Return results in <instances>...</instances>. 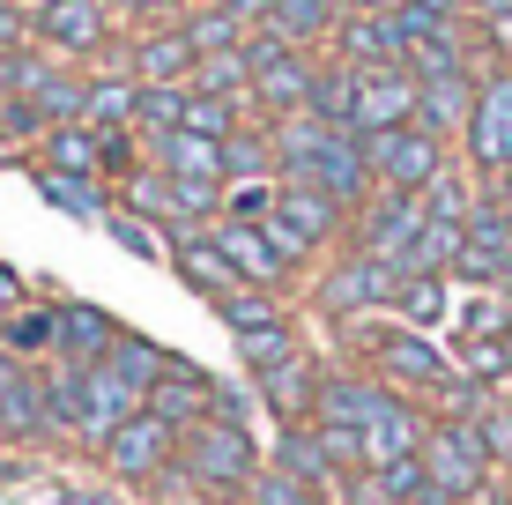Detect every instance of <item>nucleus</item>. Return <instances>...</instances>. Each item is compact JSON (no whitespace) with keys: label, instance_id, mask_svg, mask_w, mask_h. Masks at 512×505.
<instances>
[{"label":"nucleus","instance_id":"obj_53","mask_svg":"<svg viewBox=\"0 0 512 505\" xmlns=\"http://www.w3.org/2000/svg\"><path fill=\"white\" fill-rule=\"evenodd\" d=\"M186 8H193V0H141V15H134V23H179Z\"/></svg>","mask_w":512,"mask_h":505},{"label":"nucleus","instance_id":"obj_33","mask_svg":"<svg viewBox=\"0 0 512 505\" xmlns=\"http://www.w3.org/2000/svg\"><path fill=\"white\" fill-rule=\"evenodd\" d=\"M312 119H327V127H342V134H357V67H342V60H320V75H312V104H305Z\"/></svg>","mask_w":512,"mask_h":505},{"label":"nucleus","instance_id":"obj_54","mask_svg":"<svg viewBox=\"0 0 512 505\" xmlns=\"http://www.w3.org/2000/svg\"><path fill=\"white\" fill-rule=\"evenodd\" d=\"M453 15H475V23H490V15H512V0H453Z\"/></svg>","mask_w":512,"mask_h":505},{"label":"nucleus","instance_id":"obj_59","mask_svg":"<svg viewBox=\"0 0 512 505\" xmlns=\"http://www.w3.org/2000/svg\"><path fill=\"white\" fill-rule=\"evenodd\" d=\"M498 201H505V208H512V171H505V179H498Z\"/></svg>","mask_w":512,"mask_h":505},{"label":"nucleus","instance_id":"obj_21","mask_svg":"<svg viewBox=\"0 0 512 505\" xmlns=\"http://www.w3.org/2000/svg\"><path fill=\"white\" fill-rule=\"evenodd\" d=\"M208 231H216V246H223V260H231L238 268V283H253V290H282L290 283V260H282L275 246H268V231H260V223H231V216H216L208 223Z\"/></svg>","mask_w":512,"mask_h":505},{"label":"nucleus","instance_id":"obj_16","mask_svg":"<svg viewBox=\"0 0 512 505\" xmlns=\"http://www.w3.org/2000/svg\"><path fill=\"white\" fill-rule=\"evenodd\" d=\"M327 45H334L342 67H409V45H401L394 15H372V8H342Z\"/></svg>","mask_w":512,"mask_h":505},{"label":"nucleus","instance_id":"obj_11","mask_svg":"<svg viewBox=\"0 0 512 505\" xmlns=\"http://www.w3.org/2000/svg\"><path fill=\"white\" fill-rule=\"evenodd\" d=\"M468 164L505 179L512 171V67L475 82V112H468Z\"/></svg>","mask_w":512,"mask_h":505},{"label":"nucleus","instance_id":"obj_40","mask_svg":"<svg viewBox=\"0 0 512 505\" xmlns=\"http://www.w3.org/2000/svg\"><path fill=\"white\" fill-rule=\"evenodd\" d=\"M186 90L245 97V90H253V60H245V45H231V52H201V60H193V82H186Z\"/></svg>","mask_w":512,"mask_h":505},{"label":"nucleus","instance_id":"obj_61","mask_svg":"<svg viewBox=\"0 0 512 505\" xmlns=\"http://www.w3.org/2000/svg\"><path fill=\"white\" fill-rule=\"evenodd\" d=\"M23 8H52V0H23Z\"/></svg>","mask_w":512,"mask_h":505},{"label":"nucleus","instance_id":"obj_58","mask_svg":"<svg viewBox=\"0 0 512 505\" xmlns=\"http://www.w3.org/2000/svg\"><path fill=\"white\" fill-rule=\"evenodd\" d=\"M342 8H372V15H394L401 0H342Z\"/></svg>","mask_w":512,"mask_h":505},{"label":"nucleus","instance_id":"obj_38","mask_svg":"<svg viewBox=\"0 0 512 505\" xmlns=\"http://www.w3.org/2000/svg\"><path fill=\"white\" fill-rule=\"evenodd\" d=\"M216 312H223V327H231V335H253V327H275V320H290L282 290H253V283L223 290V298H216Z\"/></svg>","mask_w":512,"mask_h":505},{"label":"nucleus","instance_id":"obj_51","mask_svg":"<svg viewBox=\"0 0 512 505\" xmlns=\"http://www.w3.org/2000/svg\"><path fill=\"white\" fill-rule=\"evenodd\" d=\"M15 45H30V8L23 0H0V52H15Z\"/></svg>","mask_w":512,"mask_h":505},{"label":"nucleus","instance_id":"obj_32","mask_svg":"<svg viewBox=\"0 0 512 505\" xmlns=\"http://www.w3.org/2000/svg\"><path fill=\"white\" fill-rule=\"evenodd\" d=\"M30 179H38V194L60 208V216H75V223H104V179H75V171H52V164H38L30 171Z\"/></svg>","mask_w":512,"mask_h":505},{"label":"nucleus","instance_id":"obj_28","mask_svg":"<svg viewBox=\"0 0 512 505\" xmlns=\"http://www.w3.org/2000/svg\"><path fill=\"white\" fill-rule=\"evenodd\" d=\"M134 97H141V82L127 75V67H104V75H90V90H82V127H90V134L134 127Z\"/></svg>","mask_w":512,"mask_h":505},{"label":"nucleus","instance_id":"obj_18","mask_svg":"<svg viewBox=\"0 0 512 505\" xmlns=\"http://www.w3.org/2000/svg\"><path fill=\"white\" fill-rule=\"evenodd\" d=\"M312 186H320V194H334L349 208V216H357L364 201L379 194V179H372V156H364V134H334V142L312 156V171H305Z\"/></svg>","mask_w":512,"mask_h":505},{"label":"nucleus","instance_id":"obj_60","mask_svg":"<svg viewBox=\"0 0 512 505\" xmlns=\"http://www.w3.org/2000/svg\"><path fill=\"white\" fill-rule=\"evenodd\" d=\"M483 505H512V498H505V491H490V498H483Z\"/></svg>","mask_w":512,"mask_h":505},{"label":"nucleus","instance_id":"obj_27","mask_svg":"<svg viewBox=\"0 0 512 505\" xmlns=\"http://www.w3.org/2000/svg\"><path fill=\"white\" fill-rule=\"evenodd\" d=\"M334 23H342V0H268V15H260L253 30H275L282 45H327Z\"/></svg>","mask_w":512,"mask_h":505},{"label":"nucleus","instance_id":"obj_19","mask_svg":"<svg viewBox=\"0 0 512 505\" xmlns=\"http://www.w3.org/2000/svg\"><path fill=\"white\" fill-rule=\"evenodd\" d=\"M149 416H164L171 431H193V424H208V416H216V372H201V364H171L164 379H156L149 387V402H141Z\"/></svg>","mask_w":512,"mask_h":505},{"label":"nucleus","instance_id":"obj_29","mask_svg":"<svg viewBox=\"0 0 512 505\" xmlns=\"http://www.w3.org/2000/svg\"><path fill=\"white\" fill-rule=\"evenodd\" d=\"M38 164H52V171H75V179H112L104 171V142L82 119H67V127H45V142H38Z\"/></svg>","mask_w":512,"mask_h":505},{"label":"nucleus","instance_id":"obj_52","mask_svg":"<svg viewBox=\"0 0 512 505\" xmlns=\"http://www.w3.org/2000/svg\"><path fill=\"white\" fill-rule=\"evenodd\" d=\"M253 402H260L253 387H238V379H216V416H238V424H245V409H253Z\"/></svg>","mask_w":512,"mask_h":505},{"label":"nucleus","instance_id":"obj_2","mask_svg":"<svg viewBox=\"0 0 512 505\" xmlns=\"http://www.w3.org/2000/svg\"><path fill=\"white\" fill-rule=\"evenodd\" d=\"M179 461H186L193 491H245L260 476V439L238 416H208V424L179 431Z\"/></svg>","mask_w":512,"mask_h":505},{"label":"nucleus","instance_id":"obj_13","mask_svg":"<svg viewBox=\"0 0 512 505\" xmlns=\"http://www.w3.org/2000/svg\"><path fill=\"white\" fill-rule=\"evenodd\" d=\"M423 439H431V409L423 402H409V394H394L372 424H364V439H357V468L372 476V468H386V461H409V454H423Z\"/></svg>","mask_w":512,"mask_h":505},{"label":"nucleus","instance_id":"obj_57","mask_svg":"<svg viewBox=\"0 0 512 505\" xmlns=\"http://www.w3.org/2000/svg\"><path fill=\"white\" fill-rule=\"evenodd\" d=\"M23 305V283H15V268H0V312H15Z\"/></svg>","mask_w":512,"mask_h":505},{"label":"nucleus","instance_id":"obj_37","mask_svg":"<svg viewBox=\"0 0 512 505\" xmlns=\"http://www.w3.org/2000/svg\"><path fill=\"white\" fill-rule=\"evenodd\" d=\"M104 364H112V372L127 379V387H141V402H149V387H156V379H164V372H171L179 357H171L164 342H149V335H119V342H112V357H104Z\"/></svg>","mask_w":512,"mask_h":505},{"label":"nucleus","instance_id":"obj_46","mask_svg":"<svg viewBox=\"0 0 512 505\" xmlns=\"http://www.w3.org/2000/svg\"><path fill=\"white\" fill-rule=\"evenodd\" d=\"M245 505H320V491L297 483V476H282L275 461H260V476L245 483Z\"/></svg>","mask_w":512,"mask_h":505},{"label":"nucleus","instance_id":"obj_43","mask_svg":"<svg viewBox=\"0 0 512 505\" xmlns=\"http://www.w3.org/2000/svg\"><path fill=\"white\" fill-rule=\"evenodd\" d=\"M231 342H238L245 372H268V364H282L290 350H305V342H297V327H290V320H275V327H253V335H231Z\"/></svg>","mask_w":512,"mask_h":505},{"label":"nucleus","instance_id":"obj_34","mask_svg":"<svg viewBox=\"0 0 512 505\" xmlns=\"http://www.w3.org/2000/svg\"><path fill=\"white\" fill-rule=\"evenodd\" d=\"M52 335H60V305L0 312V350H8V357H52Z\"/></svg>","mask_w":512,"mask_h":505},{"label":"nucleus","instance_id":"obj_14","mask_svg":"<svg viewBox=\"0 0 512 505\" xmlns=\"http://www.w3.org/2000/svg\"><path fill=\"white\" fill-rule=\"evenodd\" d=\"M193 60L201 52L186 45L179 23H141L127 38V52H112V67H127L134 82H193Z\"/></svg>","mask_w":512,"mask_h":505},{"label":"nucleus","instance_id":"obj_47","mask_svg":"<svg viewBox=\"0 0 512 505\" xmlns=\"http://www.w3.org/2000/svg\"><path fill=\"white\" fill-rule=\"evenodd\" d=\"M468 424H475V439H483L490 468H498V476H512V402H490L483 416H468Z\"/></svg>","mask_w":512,"mask_h":505},{"label":"nucleus","instance_id":"obj_25","mask_svg":"<svg viewBox=\"0 0 512 505\" xmlns=\"http://www.w3.org/2000/svg\"><path fill=\"white\" fill-rule=\"evenodd\" d=\"M475 82H483V75H423V82H416V127H431L438 142L468 134V112H475Z\"/></svg>","mask_w":512,"mask_h":505},{"label":"nucleus","instance_id":"obj_3","mask_svg":"<svg viewBox=\"0 0 512 505\" xmlns=\"http://www.w3.org/2000/svg\"><path fill=\"white\" fill-rule=\"evenodd\" d=\"M394 402V387L372 372H327L320 379V402H312V431L327 439V454L342 461V468H357V439H364V424Z\"/></svg>","mask_w":512,"mask_h":505},{"label":"nucleus","instance_id":"obj_62","mask_svg":"<svg viewBox=\"0 0 512 505\" xmlns=\"http://www.w3.org/2000/svg\"><path fill=\"white\" fill-rule=\"evenodd\" d=\"M342 505H372V498H342Z\"/></svg>","mask_w":512,"mask_h":505},{"label":"nucleus","instance_id":"obj_49","mask_svg":"<svg viewBox=\"0 0 512 505\" xmlns=\"http://www.w3.org/2000/svg\"><path fill=\"white\" fill-rule=\"evenodd\" d=\"M45 127L52 119L30 97H0V142H45Z\"/></svg>","mask_w":512,"mask_h":505},{"label":"nucleus","instance_id":"obj_5","mask_svg":"<svg viewBox=\"0 0 512 505\" xmlns=\"http://www.w3.org/2000/svg\"><path fill=\"white\" fill-rule=\"evenodd\" d=\"M423 468H431L438 498L446 505H483L490 498V454L475 439V424H453V416H431V439H423Z\"/></svg>","mask_w":512,"mask_h":505},{"label":"nucleus","instance_id":"obj_26","mask_svg":"<svg viewBox=\"0 0 512 505\" xmlns=\"http://www.w3.org/2000/svg\"><path fill=\"white\" fill-rule=\"evenodd\" d=\"M119 335H127V327H119L104 305H82V298H67V305H60V335H52V357L97 364V357H112V342H119Z\"/></svg>","mask_w":512,"mask_h":505},{"label":"nucleus","instance_id":"obj_41","mask_svg":"<svg viewBox=\"0 0 512 505\" xmlns=\"http://www.w3.org/2000/svg\"><path fill=\"white\" fill-rule=\"evenodd\" d=\"M245 112H253V97H208V90H193V97H186V134L231 142V134L245 127Z\"/></svg>","mask_w":512,"mask_h":505},{"label":"nucleus","instance_id":"obj_50","mask_svg":"<svg viewBox=\"0 0 512 505\" xmlns=\"http://www.w3.org/2000/svg\"><path fill=\"white\" fill-rule=\"evenodd\" d=\"M260 231H268V246H275L282 260H290V268H305V260H312V246H305V238H297V231H290V223H282V216H268V223H260Z\"/></svg>","mask_w":512,"mask_h":505},{"label":"nucleus","instance_id":"obj_17","mask_svg":"<svg viewBox=\"0 0 512 505\" xmlns=\"http://www.w3.org/2000/svg\"><path fill=\"white\" fill-rule=\"evenodd\" d=\"M134 409H141V387H127V379H119L104 357H97V364H82V424H75V439H82V446H104Z\"/></svg>","mask_w":512,"mask_h":505},{"label":"nucleus","instance_id":"obj_48","mask_svg":"<svg viewBox=\"0 0 512 505\" xmlns=\"http://www.w3.org/2000/svg\"><path fill=\"white\" fill-rule=\"evenodd\" d=\"M423 208H431V216L438 223H468V208H475V194H468V179H461V171H438V179L431 186H423Z\"/></svg>","mask_w":512,"mask_h":505},{"label":"nucleus","instance_id":"obj_1","mask_svg":"<svg viewBox=\"0 0 512 505\" xmlns=\"http://www.w3.org/2000/svg\"><path fill=\"white\" fill-rule=\"evenodd\" d=\"M342 342L364 350L372 379H386L394 394H431L438 379L453 372V364L438 357V342L423 335V327H401V320H342Z\"/></svg>","mask_w":512,"mask_h":505},{"label":"nucleus","instance_id":"obj_55","mask_svg":"<svg viewBox=\"0 0 512 505\" xmlns=\"http://www.w3.org/2000/svg\"><path fill=\"white\" fill-rule=\"evenodd\" d=\"M60 505H127V498H112V491H82V483H67Z\"/></svg>","mask_w":512,"mask_h":505},{"label":"nucleus","instance_id":"obj_12","mask_svg":"<svg viewBox=\"0 0 512 505\" xmlns=\"http://www.w3.org/2000/svg\"><path fill=\"white\" fill-rule=\"evenodd\" d=\"M171 454H179V431H171L164 416H149V409H134L127 424H119L112 439L97 446V461L112 468L119 483H149V476H156V468H164Z\"/></svg>","mask_w":512,"mask_h":505},{"label":"nucleus","instance_id":"obj_45","mask_svg":"<svg viewBox=\"0 0 512 505\" xmlns=\"http://www.w3.org/2000/svg\"><path fill=\"white\" fill-rule=\"evenodd\" d=\"M461 15H453V0H401L394 8V30H401V45H423V38H438V30H453Z\"/></svg>","mask_w":512,"mask_h":505},{"label":"nucleus","instance_id":"obj_30","mask_svg":"<svg viewBox=\"0 0 512 505\" xmlns=\"http://www.w3.org/2000/svg\"><path fill=\"white\" fill-rule=\"evenodd\" d=\"M149 164H164L171 179H216L223 186V142H208V134H164V142H149Z\"/></svg>","mask_w":512,"mask_h":505},{"label":"nucleus","instance_id":"obj_20","mask_svg":"<svg viewBox=\"0 0 512 505\" xmlns=\"http://www.w3.org/2000/svg\"><path fill=\"white\" fill-rule=\"evenodd\" d=\"M416 119V75L409 67H357V134L409 127Z\"/></svg>","mask_w":512,"mask_h":505},{"label":"nucleus","instance_id":"obj_44","mask_svg":"<svg viewBox=\"0 0 512 505\" xmlns=\"http://www.w3.org/2000/svg\"><path fill=\"white\" fill-rule=\"evenodd\" d=\"M275 194H282V179H231V186H223V216H231V223H268Z\"/></svg>","mask_w":512,"mask_h":505},{"label":"nucleus","instance_id":"obj_31","mask_svg":"<svg viewBox=\"0 0 512 505\" xmlns=\"http://www.w3.org/2000/svg\"><path fill=\"white\" fill-rule=\"evenodd\" d=\"M186 97H193L186 82H141V97H134V134H141V149L186 127Z\"/></svg>","mask_w":512,"mask_h":505},{"label":"nucleus","instance_id":"obj_6","mask_svg":"<svg viewBox=\"0 0 512 505\" xmlns=\"http://www.w3.org/2000/svg\"><path fill=\"white\" fill-rule=\"evenodd\" d=\"M431 223V208H423V194H401V186H379L372 201L349 216V246L357 253H372V260H409V246H416V231Z\"/></svg>","mask_w":512,"mask_h":505},{"label":"nucleus","instance_id":"obj_42","mask_svg":"<svg viewBox=\"0 0 512 505\" xmlns=\"http://www.w3.org/2000/svg\"><path fill=\"white\" fill-rule=\"evenodd\" d=\"M97 231H112V246H127L134 260H164V253H171V246H164V231H156V223H141L134 208H119V201L104 208V223H97Z\"/></svg>","mask_w":512,"mask_h":505},{"label":"nucleus","instance_id":"obj_24","mask_svg":"<svg viewBox=\"0 0 512 505\" xmlns=\"http://www.w3.org/2000/svg\"><path fill=\"white\" fill-rule=\"evenodd\" d=\"M275 216L290 223V231L305 238L312 253H320V246H334V231L349 223V208L334 201V194H320L312 179H282V194H275Z\"/></svg>","mask_w":512,"mask_h":505},{"label":"nucleus","instance_id":"obj_10","mask_svg":"<svg viewBox=\"0 0 512 505\" xmlns=\"http://www.w3.org/2000/svg\"><path fill=\"white\" fill-rule=\"evenodd\" d=\"M453 275H461V283H483V290L512 283V208H505V201H475V208H468Z\"/></svg>","mask_w":512,"mask_h":505},{"label":"nucleus","instance_id":"obj_9","mask_svg":"<svg viewBox=\"0 0 512 505\" xmlns=\"http://www.w3.org/2000/svg\"><path fill=\"white\" fill-rule=\"evenodd\" d=\"M394 290H401V268H394V260L349 253V260H334V268H327V283H320V312H334V320L394 312Z\"/></svg>","mask_w":512,"mask_h":505},{"label":"nucleus","instance_id":"obj_23","mask_svg":"<svg viewBox=\"0 0 512 505\" xmlns=\"http://www.w3.org/2000/svg\"><path fill=\"white\" fill-rule=\"evenodd\" d=\"M164 260L179 268L186 290H201L208 305H216L223 290H238V268L223 260V246H216V231H208V223H201V231H171V253H164Z\"/></svg>","mask_w":512,"mask_h":505},{"label":"nucleus","instance_id":"obj_56","mask_svg":"<svg viewBox=\"0 0 512 505\" xmlns=\"http://www.w3.org/2000/svg\"><path fill=\"white\" fill-rule=\"evenodd\" d=\"M216 8H231L238 23H260V15H268V0H216Z\"/></svg>","mask_w":512,"mask_h":505},{"label":"nucleus","instance_id":"obj_4","mask_svg":"<svg viewBox=\"0 0 512 505\" xmlns=\"http://www.w3.org/2000/svg\"><path fill=\"white\" fill-rule=\"evenodd\" d=\"M245 60H253V112L260 119H290L312 104V75H320V60H312L305 45H282L275 30H253L245 38Z\"/></svg>","mask_w":512,"mask_h":505},{"label":"nucleus","instance_id":"obj_39","mask_svg":"<svg viewBox=\"0 0 512 505\" xmlns=\"http://www.w3.org/2000/svg\"><path fill=\"white\" fill-rule=\"evenodd\" d=\"M231 179H275V142H268V119H245V127L223 142V186Z\"/></svg>","mask_w":512,"mask_h":505},{"label":"nucleus","instance_id":"obj_15","mask_svg":"<svg viewBox=\"0 0 512 505\" xmlns=\"http://www.w3.org/2000/svg\"><path fill=\"white\" fill-rule=\"evenodd\" d=\"M320 379H327V364L312 357V350H290L282 364H268V372H253V394L268 402L282 424H312V402H320Z\"/></svg>","mask_w":512,"mask_h":505},{"label":"nucleus","instance_id":"obj_7","mask_svg":"<svg viewBox=\"0 0 512 505\" xmlns=\"http://www.w3.org/2000/svg\"><path fill=\"white\" fill-rule=\"evenodd\" d=\"M364 156H372V179L379 186H401V194H423V186L446 171V142H438L431 127H379L364 134Z\"/></svg>","mask_w":512,"mask_h":505},{"label":"nucleus","instance_id":"obj_8","mask_svg":"<svg viewBox=\"0 0 512 505\" xmlns=\"http://www.w3.org/2000/svg\"><path fill=\"white\" fill-rule=\"evenodd\" d=\"M112 23L119 15L104 0H52V8H30V45L60 52V60H104L112 52Z\"/></svg>","mask_w":512,"mask_h":505},{"label":"nucleus","instance_id":"obj_22","mask_svg":"<svg viewBox=\"0 0 512 505\" xmlns=\"http://www.w3.org/2000/svg\"><path fill=\"white\" fill-rule=\"evenodd\" d=\"M268 461L282 468V476L312 483L320 498H342V476H349V468L327 454V439H320L312 424H282V431H275V454H268Z\"/></svg>","mask_w":512,"mask_h":505},{"label":"nucleus","instance_id":"obj_35","mask_svg":"<svg viewBox=\"0 0 512 505\" xmlns=\"http://www.w3.org/2000/svg\"><path fill=\"white\" fill-rule=\"evenodd\" d=\"M446 312H453L446 275H401V290H394V320H401V327H423V335H431Z\"/></svg>","mask_w":512,"mask_h":505},{"label":"nucleus","instance_id":"obj_36","mask_svg":"<svg viewBox=\"0 0 512 505\" xmlns=\"http://www.w3.org/2000/svg\"><path fill=\"white\" fill-rule=\"evenodd\" d=\"M179 30H186V45H193V52H231V45L253 38V23H238V15H231V8H216V0H193V8L179 15Z\"/></svg>","mask_w":512,"mask_h":505}]
</instances>
